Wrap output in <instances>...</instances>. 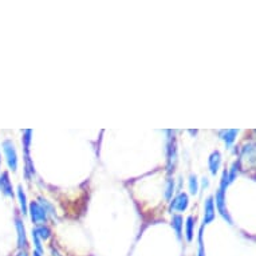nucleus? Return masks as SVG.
Here are the masks:
<instances>
[{"label": "nucleus", "mask_w": 256, "mask_h": 256, "mask_svg": "<svg viewBox=\"0 0 256 256\" xmlns=\"http://www.w3.org/2000/svg\"><path fill=\"white\" fill-rule=\"evenodd\" d=\"M188 205H189V197L185 192H180L173 197V200L171 201L169 212L171 213H173V212H180L181 213V212L187 211Z\"/></svg>", "instance_id": "nucleus-4"}, {"label": "nucleus", "mask_w": 256, "mask_h": 256, "mask_svg": "<svg viewBox=\"0 0 256 256\" xmlns=\"http://www.w3.org/2000/svg\"><path fill=\"white\" fill-rule=\"evenodd\" d=\"M0 165H1V157H0Z\"/></svg>", "instance_id": "nucleus-26"}, {"label": "nucleus", "mask_w": 256, "mask_h": 256, "mask_svg": "<svg viewBox=\"0 0 256 256\" xmlns=\"http://www.w3.org/2000/svg\"><path fill=\"white\" fill-rule=\"evenodd\" d=\"M51 255H53V256H62L59 254V251H58L57 248H54V247H51Z\"/></svg>", "instance_id": "nucleus-22"}, {"label": "nucleus", "mask_w": 256, "mask_h": 256, "mask_svg": "<svg viewBox=\"0 0 256 256\" xmlns=\"http://www.w3.org/2000/svg\"><path fill=\"white\" fill-rule=\"evenodd\" d=\"M188 185H189V192H191V195H197V192H199V181H197L196 174H191L189 176Z\"/></svg>", "instance_id": "nucleus-19"}, {"label": "nucleus", "mask_w": 256, "mask_h": 256, "mask_svg": "<svg viewBox=\"0 0 256 256\" xmlns=\"http://www.w3.org/2000/svg\"><path fill=\"white\" fill-rule=\"evenodd\" d=\"M32 239H34V244H35V251L43 254V246H42V240L40 237L38 236V233L32 229Z\"/></svg>", "instance_id": "nucleus-21"}, {"label": "nucleus", "mask_w": 256, "mask_h": 256, "mask_svg": "<svg viewBox=\"0 0 256 256\" xmlns=\"http://www.w3.org/2000/svg\"><path fill=\"white\" fill-rule=\"evenodd\" d=\"M216 217V208H215V201H213V197L209 196L205 201L204 205V220H202V226L205 227L207 224L212 223Z\"/></svg>", "instance_id": "nucleus-6"}, {"label": "nucleus", "mask_w": 256, "mask_h": 256, "mask_svg": "<svg viewBox=\"0 0 256 256\" xmlns=\"http://www.w3.org/2000/svg\"><path fill=\"white\" fill-rule=\"evenodd\" d=\"M168 134L167 140V169L168 174H172L174 172V168L177 164L178 153H177V141H176V132L168 130L165 132Z\"/></svg>", "instance_id": "nucleus-1"}, {"label": "nucleus", "mask_w": 256, "mask_h": 256, "mask_svg": "<svg viewBox=\"0 0 256 256\" xmlns=\"http://www.w3.org/2000/svg\"><path fill=\"white\" fill-rule=\"evenodd\" d=\"M220 165H222V154L219 150H215L208 158V167H209L212 176H216L219 169H220Z\"/></svg>", "instance_id": "nucleus-9"}, {"label": "nucleus", "mask_w": 256, "mask_h": 256, "mask_svg": "<svg viewBox=\"0 0 256 256\" xmlns=\"http://www.w3.org/2000/svg\"><path fill=\"white\" fill-rule=\"evenodd\" d=\"M34 231L38 233V236L40 237V240H47L51 237V229L47 224H40L34 228Z\"/></svg>", "instance_id": "nucleus-16"}, {"label": "nucleus", "mask_w": 256, "mask_h": 256, "mask_svg": "<svg viewBox=\"0 0 256 256\" xmlns=\"http://www.w3.org/2000/svg\"><path fill=\"white\" fill-rule=\"evenodd\" d=\"M28 212L31 213V220L35 226H40V224H46L49 220V216L46 215V212L42 209L38 201H32L30 204Z\"/></svg>", "instance_id": "nucleus-5"}, {"label": "nucleus", "mask_w": 256, "mask_h": 256, "mask_svg": "<svg viewBox=\"0 0 256 256\" xmlns=\"http://www.w3.org/2000/svg\"><path fill=\"white\" fill-rule=\"evenodd\" d=\"M172 228L176 232V236H177L178 240H181L182 237V227H184V219H182L181 215H173L172 219Z\"/></svg>", "instance_id": "nucleus-11"}, {"label": "nucleus", "mask_w": 256, "mask_h": 256, "mask_svg": "<svg viewBox=\"0 0 256 256\" xmlns=\"http://www.w3.org/2000/svg\"><path fill=\"white\" fill-rule=\"evenodd\" d=\"M208 185H209V181H208L207 177H204L202 178V187L205 188V187H208Z\"/></svg>", "instance_id": "nucleus-24"}, {"label": "nucleus", "mask_w": 256, "mask_h": 256, "mask_svg": "<svg viewBox=\"0 0 256 256\" xmlns=\"http://www.w3.org/2000/svg\"><path fill=\"white\" fill-rule=\"evenodd\" d=\"M174 189H176V181H174V178L168 177L167 181H165V191H164V197H165L167 201H169L173 197Z\"/></svg>", "instance_id": "nucleus-12"}, {"label": "nucleus", "mask_w": 256, "mask_h": 256, "mask_svg": "<svg viewBox=\"0 0 256 256\" xmlns=\"http://www.w3.org/2000/svg\"><path fill=\"white\" fill-rule=\"evenodd\" d=\"M202 232H204V226H201L200 232H199V251H197V256H205L204 243H202Z\"/></svg>", "instance_id": "nucleus-20"}, {"label": "nucleus", "mask_w": 256, "mask_h": 256, "mask_svg": "<svg viewBox=\"0 0 256 256\" xmlns=\"http://www.w3.org/2000/svg\"><path fill=\"white\" fill-rule=\"evenodd\" d=\"M34 256H43V254H40V252L38 251H34V254H32Z\"/></svg>", "instance_id": "nucleus-25"}, {"label": "nucleus", "mask_w": 256, "mask_h": 256, "mask_svg": "<svg viewBox=\"0 0 256 256\" xmlns=\"http://www.w3.org/2000/svg\"><path fill=\"white\" fill-rule=\"evenodd\" d=\"M195 223L196 219L193 216H188L187 222H185V236L188 241L193 240V233H195Z\"/></svg>", "instance_id": "nucleus-14"}, {"label": "nucleus", "mask_w": 256, "mask_h": 256, "mask_svg": "<svg viewBox=\"0 0 256 256\" xmlns=\"http://www.w3.org/2000/svg\"><path fill=\"white\" fill-rule=\"evenodd\" d=\"M1 148H3L5 160H7V164H8L10 169L11 171H14V172H16V169H18V153H16L14 142H12L11 140H4Z\"/></svg>", "instance_id": "nucleus-2"}, {"label": "nucleus", "mask_w": 256, "mask_h": 256, "mask_svg": "<svg viewBox=\"0 0 256 256\" xmlns=\"http://www.w3.org/2000/svg\"><path fill=\"white\" fill-rule=\"evenodd\" d=\"M240 171H241V158H239V160H236L235 163L232 164L231 169L228 171V180H229V184H232V182L236 180L237 174L240 173Z\"/></svg>", "instance_id": "nucleus-15"}, {"label": "nucleus", "mask_w": 256, "mask_h": 256, "mask_svg": "<svg viewBox=\"0 0 256 256\" xmlns=\"http://www.w3.org/2000/svg\"><path fill=\"white\" fill-rule=\"evenodd\" d=\"M215 200H216V208L219 213L222 215V217L226 220L227 223H229V224H233V220H232L231 215H229V212L227 209L226 207V189H223V188L219 187V189L216 191V196H215Z\"/></svg>", "instance_id": "nucleus-3"}, {"label": "nucleus", "mask_w": 256, "mask_h": 256, "mask_svg": "<svg viewBox=\"0 0 256 256\" xmlns=\"http://www.w3.org/2000/svg\"><path fill=\"white\" fill-rule=\"evenodd\" d=\"M18 199H19V205H20V212L23 215H27L28 213V207H27V197H26L25 189L22 185L18 187Z\"/></svg>", "instance_id": "nucleus-13"}, {"label": "nucleus", "mask_w": 256, "mask_h": 256, "mask_svg": "<svg viewBox=\"0 0 256 256\" xmlns=\"http://www.w3.org/2000/svg\"><path fill=\"white\" fill-rule=\"evenodd\" d=\"M15 256H28V254H27V251H26V250H19Z\"/></svg>", "instance_id": "nucleus-23"}, {"label": "nucleus", "mask_w": 256, "mask_h": 256, "mask_svg": "<svg viewBox=\"0 0 256 256\" xmlns=\"http://www.w3.org/2000/svg\"><path fill=\"white\" fill-rule=\"evenodd\" d=\"M31 136H32V130H25L23 132V150H25V156H30V146H31Z\"/></svg>", "instance_id": "nucleus-17"}, {"label": "nucleus", "mask_w": 256, "mask_h": 256, "mask_svg": "<svg viewBox=\"0 0 256 256\" xmlns=\"http://www.w3.org/2000/svg\"><path fill=\"white\" fill-rule=\"evenodd\" d=\"M0 192L8 197H14V189H12V184H11L10 176L8 173L3 172L0 174Z\"/></svg>", "instance_id": "nucleus-8"}, {"label": "nucleus", "mask_w": 256, "mask_h": 256, "mask_svg": "<svg viewBox=\"0 0 256 256\" xmlns=\"http://www.w3.org/2000/svg\"><path fill=\"white\" fill-rule=\"evenodd\" d=\"M15 227L16 232H18V247H19V250L27 251L28 243H27V237H26V228L19 217H15Z\"/></svg>", "instance_id": "nucleus-7"}, {"label": "nucleus", "mask_w": 256, "mask_h": 256, "mask_svg": "<svg viewBox=\"0 0 256 256\" xmlns=\"http://www.w3.org/2000/svg\"><path fill=\"white\" fill-rule=\"evenodd\" d=\"M38 202H39V205L42 207V209L46 212L47 216L55 217V209L54 207H53V204H50L45 197H39V199H38Z\"/></svg>", "instance_id": "nucleus-18"}, {"label": "nucleus", "mask_w": 256, "mask_h": 256, "mask_svg": "<svg viewBox=\"0 0 256 256\" xmlns=\"http://www.w3.org/2000/svg\"><path fill=\"white\" fill-rule=\"evenodd\" d=\"M237 133H239V130H236V129H229V130H222V132H219L220 138H223L224 142H226L227 149H231V146L233 145V142H235V140H236Z\"/></svg>", "instance_id": "nucleus-10"}]
</instances>
